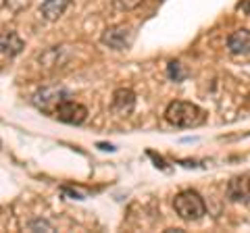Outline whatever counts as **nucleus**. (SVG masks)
<instances>
[{
	"instance_id": "nucleus-1",
	"label": "nucleus",
	"mask_w": 250,
	"mask_h": 233,
	"mask_svg": "<svg viewBox=\"0 0 250 233\" xmlns=\"http://www.w3.org/2000/svg\"><path fill=\"white\" fill-rule=\"evenodd\" d=\"M165 119L169 125L177 129H192L207 121V113L198 104L186 102V100H175L165 108Z\"/></svg>"
},
{
	"instance_id": "nucleus-2",
	"label": "nucleus",
	"mask_w": 250,
	"mask_h": 233,
	"mask_svg": "<svg viewBox=\"0 0 250 233\" xmlns=\"http://www.w3.org/2000/svg\"><path fill=\"white\" fill-rule=\"evenodd\" d=\"M173 208L177 216L186 223H196L207 214V204L202 196L194 190H184L173 198Z\"/></svg>"
},
{
	"instance_id": "nucleus-3",
	"label": "nucleus",
	"mask_w": 250,
	"mask_h": 233,
	"mask_svg": "<svg viewBox=\"0 0 250 233\" xmlns=\"http://www.w3.org/2000/svg\"><path fill=\"white\" fill-rule=\"evenodd\" d=\"M54 116L61 123H67V125H82V123L88 119V108L83 104L75 102V100H61V102L54 106Z\"/></svg>"
},
{
	"instance_id": "nucleus-4",
	"label": "nucleus",
	"mask_w": 250,
	"mask_h": 233,
	"mask_svg": "<svg viewBox=\"0 0 250 233\" xmlns=\"http://www.w3.org/2000/svg\"><path fill=\"white\" fill-rule=\"evenodd\" d=\"M100 40H103L104 46H108V48H113V50H125L131 44V29L123 27V25L111 27L103 34Z\"/></svg>"
},
{
	"instance_id": "nucleus-5",
	"label": "nucleus",
	"mask_w": 250,
	"mask_h": 233,
	"mask_svg": "<svg viewBox=\"0 0 250 233\" xmlns=\"http://www.w3.org/2000/svg\"><path fill=\"white\" fill-rule=\"evenodd\" d=\"M228 196L231 202L238 204H248L250 202V175L231 177L228 183Z\"/></svg>"
},
{
	"instance_id": "nucleus-6",
	"label": "nucleus",
	"mask_w": 250,
	"mask_h": 233,
	"mask_svg": "<svg viewBox=\"0 0 250 233\" xmlns=\"http://www.w3.org/2000/svg\"><path fill=\"white\" fill-rule=\"evenodd\" d=\"M113 108L119 115H129L136 108V94L129 88H117L113 92Z\"/></svg>"
},
{
	"instance_id": "nucleus-7",
	"label": "nucleus",
	"mask_w": 250,
	"mask_h": 233,
	"mask_svg": "<svg viewBox=\"0 0 250 233\" xmlns=\"http://www.w3.org/2000/svg\"><path fill=\"white\" fill-rule=\"evenodd\" d=\"M228 48L233 57H246L250 54V32L248 29H236L228 38Z\"/></svg>"
},
{
	"instance_id": "nucleus-8",
	"label": "nucleus",
	"mask_w": 250,
	"mask_h": 233,
	"mask_svg": "<svg viewBox=\"0 0 250 233\" xmlns=\"http://www.w3.org/2000/svg\"><path fill=\"white\" fill-rule=\"evenodd\" d=\"M69 4H71V0H44L42 2V15L48 21H57L61 15L67 11Z\"/></svg>"
},
{
	"instance_id": "nucleus-9",
	"label": "nucleus",
	"mask_w": 250,
	"mask_h": 233,
	"mask_svg": "<svg viewBox=\"0 0 250 233\" xmlns=\"http://www.w3.org/2000/svg\"><path fill=\"white\" fill-rule=\"evenodd\" d=\"M21 48H23V42L15 32H6V34L0 36V52L2 54L15 57V54L21 52Z\"/></svg>"
},
{
	"instance_id": "nucleus-10",
	"label": "nucleus",
	"mask_w": 250,
	"mask_h": 233,
	"mask_svg": "<svg viewBox=\"0 0 250 233\" xmlns=\"http://www.w3.org/2000/svg\"><path fill=\"white\" fill-rule=\"evenodd\" d=\"M4 4L9 6L11 11L19 13V11H23V9H27V6H29V0H4Z\"/></svg>"
},
{
	"instance_id": "nucleus-11",
	"label": "nucleus",
	"mask_w": 250,
	"mask_h": 233,
	"mask_svg": "<svg viewBox=\"0 0 250 233\" xmlns=\"http://www.w3.org/2000/svg\"><path fill=\"white\" fill-rule=\"evenodd\" d=\"M140 4V0H115V6L117 9H121V11H129V9H134V6Z\"/></svg>"
},
{
	"instance_id": "nucleus-12",
	"label": "nucleus",
	"mask_w": 250,
	"mask_h": 233,
	"mask_svg": "<svg viewBox=\"0 0 250 233\" xmlns=\"http://www.w3.org/2000/svg\"><path fill=\"white\" fill-rule=\"evenodd\" d=\"M169 75L171 77H173V79H182V73H179V63H175V60H173V63H169Z\"/></svg>"
},
{
	"instance_id": "nucleus-13",
	"label": "nucleus",
	"mask_w": 250,
	"mask_h": 233,
	"mask_svg": "<svg viewBox=\"0 0 250 233\" xmlns=\"http://www.w3.org/2000/svg\"><path fill=\"white\" fill-rule=\"evenodd\" d=\"M242 9H244V11L250 15V0H244V4H242Z\"/></svg>"
}]
</instances>
